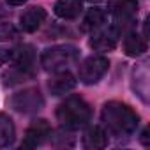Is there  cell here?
Masks as SVG:
<instances>
[{
	"label": "cell",
	"mask_w": 150,
	"mask_h": 150,
	"mask_svg": "<svg viewBox=\"0 0 150 150\" xmlns=\"http://www.w3.org/2000/svg\"><path fill=\"white\" fill-rule=\"evenodd\" d=\"M46 20V11L44 7L41 6H32L28 9H25L20 16V25H21V30L25 32H35L42 21Z\"/></svg>",
	"instance_id": "cell-9"
},
{
	"label": "cell",
	"mask_w": 150,
	"mask_h": 150,
	"mask_svg": "<svg viewBox=\"0 0 150 150\" xmlns=\"http://www.w3.org/2000/svg\"><path fill=\"white\" fill-rule=\"evenodd\" d=\"M108 13L113 14L115 27L122 32L138 13V0H108Z\"/></svg>",
	"instance_id": "cell-6"
},
{
	"label": "cell",
	"mask_w": 150,
	"mask_h": 150,
	"mask_svg": "<svg viewBox=\"0 0 150 150\" xmlns=\"http://www.w3.org/2000/svg\"><path fill=\"white\" fill-rule=\"evenodd\" d=\"M9 104L13 110L20 113H37L44 106V97L39 92V88H25L21 92L13 94Z\"/></svg>",
	"instance_id": "cell-5"
},
{
	"label": "cell",
	"mask_w": 150,
	"mask_h": 150,
	"mask_svg": "<svg viewBox=\"0 0 150 150\" xmlns=\"http://www.w3.org/2000/svg\"><path fill=\"white\" fill-rule=\"evenodd\" d=\"M124 51L127 57H139L146 51V39L138 32H129L124 39Z\"/></svg>",
	"instance_id": "cell-14"
},
{
	"label": "cell",
	"mask_w": 150,
	"mask_h": 150,
	"mask_svg": "<svg viewBox=\"0 0 150 150\" xmlns=\"http://www.w3.org/2000/svg\"><path fill=\"white\" fill-rule=\"evenodd\" d=\"M80 51L72 44H57L51 48H46L41 55V65L48 72L64 71L69 65H72L78 60Z\"/></svg>",
	"instance_id": "cell-3"
},
{
	"label": "cell",
	"mask_w": 150,
	"mask_h": 150,
	"mask_svg": "<svg viewBox=\"0 0 150 150\" xmlns=\"http://www.w3.org/2000/svg\"><path fill=\"white\" fill-rule=\"evenodd\" d=\"M18 37V28L13 23H0V41H14Z\"/></svg>",
	"instance_id": "cell-17"
},
{
	"label": "cell",
	"mask_w": 150,
	"mask_h": 150,
	"mask_svg": "<svg viewBox=\"0 0 150 150\" xmlns=\"http://www.w3.org/2000/svg\"><path fill=\"white\" fill-rule=\"evenodd\" d=\"M141 141H143L145 146H148V129L143 131V134H141Z\"/></svg>",
	"instance_id": "cell-19"
},
{
	"label": "cell",
	"mask_w": 150,
	"mask_h": 150,
	"mask_svg": "<svg viewBox=\"0 0 150 150\" xmlns=\"http://www.w3.org/2000/svg\"><path fill=\"white\" fill-rule=\"evenodd\" d=\"M34 57H35V53H34V48H32L30 44H20L16 50H13V57H11V60L14 62V67L32 71Z\"/></svg>",
	"instance_id": "cell-13"
},
{
	"label": "cell",
	"mask_w": 150,
	"mask_h": 150,
	"mask_svg": "<svg viewBox=\"0 0 150 150\" xmlns=\"http://www.w3.org/2000/svg\"><path fill=\"white\" fill-rule=\"evenodd\" d=\"M85 2H90V4H99L101 0H85Z\"/></svg>",
	"instance_id": "cell-21"
},
{
	"label": "cell",
	"mask_w": 150,
	"mask_h": 150,
	"mask_svg": "<svg viewBox=\"0 0 150 150\" xmlns=\"http://www.w3.org/2000/svg\"><path fill=\"white\" fill-rule=\"evenodd\" d=\"M106 11L101 7H92L85 20H83V30H99L104 23H106Z\"/></svg>",
	"instance_id": "cell-16"
},
{
	"label": "cell",
	"mask_w": 150,
	"mask_h": 150,
	"mask_svg": "<svg viewBox=\"0 0 150 150\" xmlns=\"http://www.w3.org/2000/svg\"><path fill=\"white\" fill-rule=\"evenodd\" d=\"M83 11L81 0H57L55 4V14L62 20H74Z\"/></svg>",
	"instance_id": "cell-12"
},
{
	"label": "cell",
	"mask_w": 150,
	"mask_h": 150,
	"mask_svg": "<svg viewBox=\"0 0 150 150\" xmlns=\"http://www.w3.org/2000/svg\"><path fill=\"white\" fill-rule=\"evenodd\" d=\"M101 118H103L104 125L108 127V131L113 132L115 136H129V134L136 132V129L139 125L138 113L129 104L118 103V101L106 103L103 106Z\"/></svg>",
	"instance_id": "cell-1"
},
{
	"label": "cell",
	"mask_w": 150,
	"mask_h": 150,
	"mask_svg": "<svg viewBox=\"0 0 150 150\" xmlns=\"http://www.w3.org/2000/svg\"><path fill=\"white\" fill-rule=\"evenodd\" d=\"M81 145L88 150H97V148H104L108 145V134L103 127L99 125H94V127H88L81 138Z\"/></svg>",
	"instance_id": "cell-11"
},
{
	"label": "cell",
	"mask_w": 150,
	"mask_h": 150,
	"mask_svg": "<svg viewBox=\"0 0 150 150\" xmlns=\"http://www.w3.org/2000/svg\"><path fill=\"white\" fill-rule=\"evenodd\" d=\"M13 57V50H6V48H0V67L4 64H7Z\"/></svg>",
	"instance_id": "cell-18"
},
{
	"label": "cell",
	"mask_w": 150,
	"mask_h": 150,
	"mask_svg": "<svg viewBox=\"0 0 150 150\" xmlns=\"http://www.w3.org/2000/svg\"><path fill=\"white\" fill-rule=\"evenodd\" d=\"M48 136H51V127H50V124H48L44 118L34 120V122L28 125L27 132H25V138H23L21 146H23V148H35V146L42 145Z\"/></svg>",
	"instance_id": "cell-7"
},
{
	"label": "cell",
	"mask_w": 150,
	"mask_h": 150,
	"mask_svg": "<svg viewBox=\"0 0 150 150\" xmlns=\"http://www.w3.org/2000/svg\"><path fill=\"white\" fill-rule=\"evenodd\" d=\"M118 37H120V30L115 25L110 27V28L99 30L92 35L90 48H94L96 51H111V50H115Z\"/></svg>",
	"instance_id": "cell-8"
},
{
	"label": "cell",
	"mask_w": 150,
	"mask_h": 150,
	"mask_svg": "<svg viewBox=\"0 0 150 150\" xmlns=\"http://www.w3.org/2000/svg\"><path fill=\"white\" fill-rule=\"evenodd\" d=\"M6 2H7L9 6H21V4L27 2V0H6Z\"/></svg>",
	"instance_id": "cell-20"
},
{
	"label": "cell",
	"mask_w": 150,
	"mask_h": 150,
	"mask_svg": "<svg viewBox=\"0 0 150 150\" xmlns=\"http://www.w3.org/2000/svg\"><path fill=\"white\" fill-rule=\"evenodd\" d=\"M74 87H76V80H74V76L69 72V71H57L55 76L50 80L48 83V88L53 96H62V94H67L71 92Z\"/></svg>",
	"instance_id": "cell-10"
},
{
	"label": "cell",
	"mask_w": 150,
	"mask_h": 150,
	"mask_svg": "<svg viewBox=\"0 0 150 150\" xmlns=\"http://www.w3.org/2000/svg\"><path fill=\"white\" fill-rule=\"evenodd\" d=\"M90 117H92V110L88 103L80 96H69L57 108V120L64 129L69 131L85 127L90 122Z\"/></svg>",
	"instance_id": "cell-2"
},
{
	"label": "cell",
	"mask_w": 150,
	"mask_h": 150,
	"mask_svg": "<svg viewBox=\"0 0 150 150\" xmlns=\"http://www.w3.org/2000/svg\"><path fill=\"white\" fill-rule=\"evenodd\" d=\"M14 138H16V129L11 117H7L6 113H0V148L11 146L14 143Z\"/></svg>",
	"instance_id": "cell-15"
},
{
	"label": "cell",
	"mask_w": 150,
	"mask_h": 150,
	"mask_svg": "<svg viewBox=\"0 0 150 150\" xmlns=\"http://www.w3.org/2000/svg\"><path fill=\"white\" fill-rule=\"evenodd\" d=\"M108 67H110V62H108L106 57H103V55H90L80 64L78 76H80L81 83L94 85L108 72Z\"/></svg>",
	"instance_id": "cell-4"
}]
</instances>
